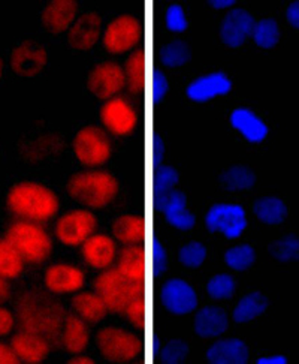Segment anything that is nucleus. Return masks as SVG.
Here are the masks:
<instances>
[{"label": "nucleus", "instance_id": "nucleus-1", "mask_svg": "<svg viewBox=\"0 0 299 364\" xmlns=\"http://www.w3.org/2000/svg\"><path fill=\"white\" fill-rule=\"evenodd\" d=\"M17 316L23 331L35 333L50 341H62L65 309L47 294L28 291L17 301Z\"/></svg>", "mask_w": 299, "mask_h": 364}, {"label": "nucleus", "instance_id": "nucleus-2", "mask_svg": "<svg viewBox=\"0 0 299 364\" xmlns=\"http://www.w3.org/2000/svg\"><path fill=\"white\" fill-rule=\"evenodd\" d=\"M6 204L12 215L31 222H47L60 208L55 192L35 181H21L13 185L8 192Z\"/></svg>", "mask_w": 299, "mask_h": 364}, {"label": "nucleus", "instance_id": "nucleus-3", "mask_svg": "<svg viewBox=\"0 0 299 364\" xmlns=\"http://www.w3.org/2000/svg\"><path fill=\"white\" fill-rule=\"evenodd\" d=\"M70 198L89 208H104L116 200L120 185L108 171H81L67 180Z\"/></svg>", "mask_w": 299, "mask_h": 364}, {"label": "nucleus", "instance_id": "nucleus-4", "mask_svg": "<svg viewBox=\"0 0 299 364\" xmlns=\"http://www.w3.org/2000/svg\"><path fill=\"white\" fill-rule=\"evenodd\" d=\"M6 240L16 249L23 261L40 264L50 258L53 242L47 231L36 222L18 220L6 232Z\"/></svg>", "mask_w": 299, "mask_h": 364}, {"label": "nucleus", "instance_id": "nucleus-5", "mask_svg": "<svg viewBox=\"0 0 299 364\" xmlns=\"http://www.w3.org/2000/svg\"><path fill=\"white\" fill-rule=\"evenodd\" d=\"M94 291L105 301L108 312L124 314L134 299L144 297V282L131 281L119 269H107L96 277Z\"/></svg>", "mask_w": 299, "mask_h": 364}, {"label": "nucleus", "instance_id": "nucleus-6", "mask_svg": "<svg viewBox=\"0 0 299 364\" xmlns=\"http://www.w3.org/2000/svg\"><path fill=\"white\" fill-rule=\"evenodd\" d=\"M101 355L111 363H129L142 353V342L136 334L119 327H105L96 334Z\"/></svg>", "mask_w": 299, "mask_h": 364}, {"label": "nucleus", "instance_id": "nucleus-7", "mask_svg": "<svg viewBox=\"0 0 299 364\" xmlns=\"http://www.w3.org/2000/svg\"><path fill=\"white\" fill-rule=\"evenodd\" d=\"M72 149L80 164L89 168L107 164L112 155V146L105 131L97 126L80 129L72 141Z\"/></svg>", "mask_w": 299, "mask_h": 364}, {"label": "nucleus", "instance_id": "nucleus-8", "mask_svg": "<svg viewBox=\"0 0 299 364\" xmlns=\"http://www.w3.org/2000/svg\"><path fill=\"white\" fill-rule=\"evenodd\" d=\"M97 228V219L85 208L70 210L55 223V237L62 245L69 247L81 246L90 239Z\"/></svg>", "mask_w": 299, "mask_h": 364}, {"label": "nucleus", "instance_id": "nucleus-9", "mask_svg": "<svg viewBox=\"0 0 299 364\" xmlns=\"http://www.w3.org/2000/svg\"><path fill=\"white\" fill-rule=\"evenodd\" d=\"M210 232H222L226 239H238L247 228L246 210L238 204H214L205 216Z\"/></svg>", "mask_w": 299, "mask_h": 364}, {"label": "nucleus", "instance_id": "nucleus-10", "mask_svg": "<svg viewBox=\"0 0 299 364\" xmlns=\"http://www.w3.org/2000/svg\"><path fill=\"white\" fill-rule=\"evenodd\" d=\"M141 39V24L138 18L124 14L114 18L104 32V47L109 54H124L134 50Z\"/></svg>", "mask_w": 299, "mask_h": 364}, {"label": "nucleus", "instance_id": "nucleus-11", "mask_svg": "<svg viewBox=\"0 0 299 364\" xmlns=\"http://www.w3.org/2000/svg\"><path fill=\"white\" fill-rule=\"evenodd\" d=\"M126 86L124 68L114 62L96 65L87 78V89L101 101H109L116 97Z\"/></svg>", "mask_w": 299, "mask_h": 364}, {"label": "nucleus", "instance_id": "nucleus-12", "mask_svg": "<svg viewBox=\"0 0 299 364\" xmlns=\"http://www.w3.org/2000/svg\"><path fill=\"white\" fill-rule=\"evenodd\" d=\"M101 120L105 128L117 136L131 135L138 124L136 111L123 97H112L102 105Z\"/></svg>", "mask_w": 299, "mask_h": 364}, {"label": "nucleus", "instance_id": "nucleus-13", "mask_svg": "<svg viewBox=\"0 0 299 364\" xmlns=\"http://www.w3.org/2000/svg\"><path fill=\"white\" fill-rule=\"evenodd\" d=\"M48 62L47 50L38 44L36 41H24L18 47L13 48L11 54L12 71L24 78H33Z\"/></svg>", "mask_w": 299, "mask_h": 364}, {"label": "nucleus", "instance_id": "nucleus-14", "mask_svg": "<svg viewBox=\"0 0 299 364\" xmlns=\"http://www.w3.org/2000/svg\"><path fill=\"white\" fill-rule=\"evenodd\" d=\"M256 21L251 14L243 8L231 9L226 14L220 26V38L223 44L231 48H239L253 36Z\"/></svg>", "mask_w": 299, "mask_h": 364}, {"label": "nucleus", "instance_id": "nucleus-15", "mask_svg": "<svg viewBox=\"0 0 299 364\" xmlns=\"http://www.w3.org/2000/svg\"><path fill=\"white\" fill-rule=\"evenodd\" d=\"M162 304L174 315L192 314L197 307L195 289L183 279H169L162 287Z\"/></svg>", "mask_w": 299, "mask_h": 364}, {"label": "nucleus", "instance_id": "nucleus-16", "mask_svg": "<svg viewBox=\"0 0 299 364\" xmlns=\"http://www.w3.org/2000/svg\"><path fill=\"white\" fill-rule=\"evenodd\" d=\"M102 33V17L97 12H85L67 32L69 46L78 51L92 50Z\"/></svg>", "mask_w": 299, "mask_h": 364}, {"label": "nucleus", "instance_id": "nucleus-17", "mask_svg": "<svg viewBox=\"0 0 299 364\" xmlns=\"http://www.w3.org/2000/svg\"><path fill=\"white\" fill-rule=\"evenodd\" d=\"M45 288L53 294H72L82 289L85 274L81 269L70 264H54L47 269L44 276Z\"/></svg>", "mask_w": 299, "mask_h": 364}, {"label": "nucleus", "instance_id": "nucleus-18", "mask_svg": "<svg viewBox=\"0 0 299 364\" xmlns=\"http://www.w3.org/2000/svg\"><path fill=\"white\" fill-rule=\"evenodd\" d=\"M231 90L232 81L229 77L224 73H211L193 80L186 89V95L190 101L204 104L217 96H224Z\"/></svg>", "mask_w": 299, "mask_h": 364}, {"label": "nucleus", "instance_id": "nucleus-19", "mask_svg": "<svg viewBox=\"0 0 299 364\" xmlns=\"http://www.w3.org/2000/svg\"><path fill=\"white\" fill-rule=\"evenodd\" d=\"M78 16V4L75 0H53L42 11L40 21L45 31L53 35L69 32Z\"/></svg>", "mask_w": 299, "mask_h": 364}, {"label": "nucleus", "instance_id": "nucleus-20", "mask_svg": "<svg viewBox=\"0 0 299 364\" xmlns=\"http://www.w3.org/2000/svg\"><path fill=\"white\" fill-rule=\"evenodd\" d=\"M81 246V254L85 264H89L96 270L109 269L117 257L116 242L107 234H93Z\"/></svg>", "mask_w": 299, "mask_h": 364}, {"label": "nucleus", "instance_id": "nucleus-21", "mask_svg": "<svg viewBox=\"0 0 299 364\" xmlns=\"http://www.w3.org/2000/svg\"><path fill=\"white\" fill-rule=\"evenodd\" d=\"M12 351L27 364H38L44 361L50 354V342L39 334L21 331L16 334L11 341Z\"/></svg>", "mask_w": 299, "mask_h": 364}, {"label": "nucleus", "instance_id": "nucleus-22", "mask_svg": "<svg viewBox=\"0 0 299 364\" xmlns=\"http://www.w3.org/2000/svg\"><path fill=\"white\" fill-rule=\"evenodd\" d=\"M187 197L181 191H170L165 200L162 212L170 227L180 231H189L196 225V218L187 210Z\"/></svg>", "mask_w": 299, "mask_h": 364}, {"label": "nucleus", "instance_id": "nucleus-23", "mask_svg": "<svg viewBox=\"0 0 299 364\" xmlns=\"http://www.w3.org/2000/svg\"><path fill=\"white\" fill-rule=\"evenodd\" d=\"M227 327L229 319L222 307L217 306H205L195 316V331L202 339L219 338Z\"/></svg>", "mask_w": 299, "mask_h": 364}, {"label": "nucleus", "instance_id": "nucleus-24", "mask_svg": "<svg viewBox=\"0 0 299 364\" xmlns=\"http://www.w3.org/2000/svg\"><path fill=\"white\" fill-rule=\"evenodd\" d=\"M207 360L211 364H246L249 348L241 339L217 341L207 351Z\"/></svg>", "mask_w": 299, "mask_h": 364}, {"label": "nucleus", "instance_id": "nucleus-25", "mask_svg": "<svg viewBox=\"0 0 299 364\" xmlns=\"http://www.w3.org/2000/svg\"><path fill=\"white\" fill-rule=\"evenodd\" d=\"M229 122L232 128H235L241 135H243L249 143H261L268 135V126L256 116L251 109L239 107L235 108Z\"/></svg>", "mask_w": 299, "mask_h": 364}, {"label": "nucleus", "instance_id": "nucleus-26", "mask_svg": "<svg viewBox=\"0 0 299 364\" xmlns=\"http://www.w3.org/2000/svg\"><path fill=\"white\" fill-rule=\"evenodd\" d=\"M89 341L90 334L87 323L78 315H66L62 331V343L66 348V351L72 355L82 354L85 351V348L89 346Z\"/></svg>", "mask_w": 299, "mask_h": 364}, {"label": "nucleus", "instance_id": "nucleus-27", "mask_svg": "<svg viewBox=\"0 0 299 364\" xmlns=\"http://www.w3.org/2000/svg\"><path fill=\"white\" fill-rule=\"evenodd\" d=\"M72 309L87 324H97L105 319L108 307L97 292H80L72 299Z\"/></svg>", "mask_w": 299, "mask_h": 364}, {"label": "nucleus", "instance_id": "nucleus-28", "mask_svg": "<svg viewBox=\"0 0 299 364\" xmlns=\"http://www.w3.org/2000/svg\"><path fill=\"white\" fill-rule=\"evenodd\" d=\"M119 272L134 282L146 279V250L142 246L131 245L121 249L119 255Z\"/></svg>", "mask_w": 299, "mask_h": 364}, {"label": "nucleus", "instance_id": "nucleus-29", "mask_svg": "<svg viewBox=\"0 0 299 364\" xmlns=\"http://www.w3.org/2000/svg\"><path fill=\"white\" fill-rule=\"evenodd\" d=\"M112 234L126 246L138 245L146 239V220L136 215L119 216L112 223Z\"/></svg>", "mask_w": 299, "mask_h": 364}, {"label": "nucleus", "instance_id": "nucleus-30", "mask_svg": "<svg viewBox=\"0 0 299 364\" xmlns=\"http://www.w3.org/2000/svg\"><path fill=\"white\" fill-rule=\"evenodd\" d=\"M269 306V300L263 296L262 292H250L246 297L239 300V303L234 309V321L237 324H246L249 321L261 316Z\"/></svg>", "mask_w": 299, "mask_h": 364}, {"label": "nucleus", "instance_id": "nucleus-31", "mask_svg": "<svg viewBox=\"0 0 299 364\" xmlns=\"http://www.w3.org/2000/svg\"><path fill=\"white\" fill-rule=\"evenodd\" d=\"M126 82L129 90L135 95L144 92L146 87V53L144 50H135L124 66Z\"/></svg>", "mask_w": 299, "mask_h": 364}, {"label": "nucleus", "instance_id": "nucleus-32", "mask_svg": "<svg viewBox=\"0 0 299 364\" xmlns=\"http://www.w3.org/2000/svg\"><path fill=\"white\" fill-rule=\"evenodd\" d=\"M253 212L266 225H278L288 216V207L280 198L263 197L253 204Z\"/></svg>", "mask_w": 299, "mask_h": 364}, {"label": "nucleus", "instance_id": "nucleus-33", "mask_svg": "<svg viewBox=\"0 0 299 364\" xmlns=\"http://www.w3.org/2000/svg\"><path fill=\"white\" fill-rule=\"evenodd\" d=\"M220 185L229 192L237 191H247L251 189L256 183V176L249 166L244 165H235L226 170L220 176Z\"/></svg>", "mask_w": 299, "mask_h": 364}, {"label": "nucleus", "instance_id": "nucleus-34", "mask_svg": "<svg viewBox=\"0 0 299 364\" xmlns=\"http://www.w3.org/2000/svg\"><path fill=\"white\" fill-rule=\"evenodd\" d=\"M180 176L175 168L169 165H161L156 168L154 174V205L161 208L162 203L168 197L170 191H174V186L178 183Z\"/></svg>", "mask_w": 299, "mask_h": 364}, {"label": "nucleus", "instance_id": "nucleus-35", "mask_svg": "<svg viewBox=\"0 0 299 364\" xmlns=\"http://www.w3.org/2000/svg\"><path fill=\"white\" fill-rule=\"evenodd\" d=\"M24 269V261L18 252L5 239H0V276L16 279Z\"/></svg>", "mask_w": 299, "mask_h": 364}, {"label": "nucleus", "instance_id": "nucleus-36", "mask_svg": "<svg viewBox=\"0 0 299 364\" xmlns=\"http://www.w3.org/2000/svg\"><path fill=\"white\" fill-rule=\"evenodd\" d=\"M253 41L261 48H274L280 41V29L277 21L273 18H263L256 23L253 31Z\"/></svg>", "mask_w": 299, "mask_h": 364}, {"label": "nucleus", "instance_id": "nucleus-37", "mask_svg": "<svg viewBox=\"0 0 299 364\" xmlns=\"http://www.w3.org/2000/svg\"><path fill=\"white\" fill-rule=\"evenodd\" d=\"M256 261V252L250 245H238L226 250L224 262L235 272L249 270Z\"/></svg>", "mask_w": 299, "mask_h": 364}, {"label": "nucleus", "instance_id": "nucleus-38", "mask_svg": "<svg viewBox=\"0 0 299 364\" xmlns=\"http://www.w3.org/2000/svg\"><path fill=\"white\" fill-rule=\"evenodd\" d=\"M192 59V51L186 42L177 39L166 44L161 51V60L166 68H180Z\"/></svg>", "mask_w": 299, "mask_h": 364}, {"label": "nucleus", "instance_id": "nucleus-39", "mask_svg": "<svg viewBox=\"0 0 299 364\" xmlns=\"http://www.w3.org/2000/svg\"><path fill=\"white\" fill-rule=\"evenodd\" d=\"M269 254L281 262L299 261V237L290 234L268 246Z\"/></svg>", "mask_w": 299, "mask_h": 364}, {"label": "nucleus", "instance_id": "nucleus-40", "mask_svg": "<svg viewBox=\"0 0 299 364\" xmlns=\"http://www.w3.org/2000/svg\"><path fill=\"white\" fill-rule=\"evenodd\" d=\"M235 287L237 285L232 276L220 273L210 279L207 284V292L208 296L214 300H229L234 297Z\"/></svg>", "mask_w": 299, "mask_h": 364}, {"label": "nucleus", "instance_id": "nucleus-41", "mask_svg": "<svg viewBox=\"0 0 299 364\" xmlns=\"http://www.w3.org/2000/svg\"><path fill=\"white\" fill-rule=\"evenodd\" d=\"M178 259L189 269H199L207 259V247L201 242H190L178 252Z\"/></svg>", "mask_w": 299, "mask_h": 364}, {"label": "nucleus", "instance_id": "nucleus-42", "mask_svg": "<svg viewBox=\"0 0 299 364\" xmlns=\"http://www.w3.org/2000/svg\"><path fill=\"white\" fill-rule=\"evenodd\" d=\"M189 355V345L181 339L169 341L161 351V358L165 364H180Z\"/></svg>", "mask_w": 299, "mask_h": 364}, {"label": "nucleus", "instance_id": "nucleus-43", "mask_svg": "<svg viewBox=\"0 0 299 364\" xmlns=\"http://www.w3.org/2000/svg\"><path fill=\"white\" fill-rule=\"evenodd\" d=\"M165 24L168 27V31L174 33H183L187 31L189 21L186 17V12H184L181 5L168 6L165 14Z\"/></svg>", "mask_w": 299, "mask_h": 364}, {"label": "nucleus", "instance_id": "nucleus-44", "mask_svg": "<svg viewBox=\"0 0 299 364\" xmlns=\"http://www.w3.org/2000/svg\"><path fill=\"white\" fill-rule=\"evenodd\" d=\"M124 315L129 319V323L138 328L144 330L146 328V301L144 297H136L129 304H127Z\"/></svg>", "mask_w": 299, "mask_h": 364}, {"label": "nucleus", "instance_id": "nucleus-45", "mask_svg": "<svg viewBox=\"0 0 299 364\" xmlns=\"http://www.w3.org/2000/svg\"><path fill=\"white\" fill-rule=\"evenodd\" d=\"M153 269L156 276L163 274L168 269L166 249L158 239L153 240Z\"/></svg>", "mask_w": 299, "mask_h": 364}, {"label": "nucleus", "instance_id": "nucleus-46", "mask_svg": "<svg viewBox=\"0 0 299 364\" xmlns=\"http://www.w3.org/2000/svg\"><path fill=\"white\" fill-rule=\"evenodd\" d=\"M169 90V82L166 75L159 71V69H156L154 74H153V100L156 104H159L165 100V96Z\"/></svg>", "mask_w": 299, "mask_h": 364}, {"label": "nucleus", "instance_id": "nucleus-47", "mask_svg": "<svg viewBox=\"0 0 299 364\" xmlns=\"http://www.w3.org/2000/svg\"><path fill=\"white\" fill-rule=\"evenodd\" d=\"M13 324H16L13 315L8 309H5V307H0V338L9 334L13 328Z\"/></svg>", "mask_w": 299, "mask_h": 364}, {"label": "nucleus", "instance_id": "nucleus-48", "mask_svg": "<svg viewBox=\"0 0 299 364\" xmlns=\"http://www.w3.org/2000/svg\"><path fill=\"white\" fill-rule=\"evenodd\" d=\"M153 159H154V166L158 168L162 165V161H163V156H165V143L161 135H154V139H153Z\"/></svg>", "mask_w": 299, "mask_h": 364}, {"label": "nucleus", "instance_id": "nucleus-49", "mask_svg": "<svg viewBox=\"0 0 299 364\" xmlns=\"http://www.w3.org/2000/svg\"><path fill=\"white\" fill-rule=\"evenodd\" d=\"M20 358L12 351V348L0 343V364H18Z\"/></svg>", "mask_w": 299, "mask_h": 364}, {"label": "nucleus", "instance_id": "nucleus-50", "mask_svg": "<svg viewBox=\"0 0 299 364\" xmlns=\"http://www.w3.org/2000/svg\"><path fill=\"white\" fill-rule=\"evenodd\" d=\"M286 18L290 26H293L295 29H299V0H296V2L289 5L288 12H286Z\"/></svg>", "mask_w": 299, "mask_h": 364}, {"label": "nucleus", "instance_id": "nucleus-51", "mask_svg": "<svg viewBox=\"0 0 299 364\" xmlns=\"http://www.w3.org/2000/svg\"><path fill=\"white\" fill-rule=\"evenodd\" d=\"M11 297V285L6 277L0 276V304L8 301Z\"/></svg>", "mask_w": 299, "mask_h": 364}, {"label": "nucleus", "instance_id": "nucleus-52", "mask_svg": "<svg viewBox=\"0 0 299 364\" xmlns=\"http://www.w3.org/2000/svg\"><path fill=\"white\" fill-rule=\"evenodd\" d=\"M288 358L283 355H273V357H261L258 364H286Z\"/></svg>", "mask_w": 299, "mask_h": 364}, {"label": "nucleus", "instance_id": "nucleus-53", "mask_svg": "<svg viewBox=\"0 0 299 364\" xmlns=\"http://www.w3.org/2000/svg\"><path fill=\"white\" fill-rule=\"evenodd\" d=\"M208 5L214 9H226L235 5V0H210Z\"/></svg>", "mask_w": 299, "mask_h": 364}, {"label": "nucleus", "instance_id": "nucleus-54", "mask_svg": "<svg viewBox=\"0 0 299 364\" xmlns=\"http://www.w3.org/2000/svg\"><path fill=\"white\" fill-rule=\"evenodd\" d=\"M67 363H69V364H94V360L90 358V357H85V355L77 354L75 357L70 358Z\"/></svg>", "mask_w": 299, "mask_h": 364}, {"label": "nucleus", "instance_id": "nucleus-55", "mask_svg": "<svg viewBox=\"0 0 299 364\" xmlns=\"http://www.w3.org/2000/svg\"><path fill=\"white\" fill-rule=\"evenodd\" d=\"M2 73H4V60L0 59V78H2Z\"/></svg>", "mask_w": 299, "mask_h": 364}]
</instances>
